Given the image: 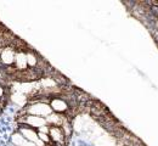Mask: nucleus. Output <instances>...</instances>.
<instances>
[{
    "label": "nucleus",
    "mask_w": 158,
    "mask_h": 146,
    "mask_svg": "<svg viewBox=\"0 0 158 146\" xmlns=\"http://www.w3.org/2000/svg\"><path fill=\"white\" fill-rule=\"evenodd\" d=\"M52 113V110L50 107L49 102L39 101V100H31L29 104L23 108V115H32V116H38V117H49Z\"/></svg>",
    "instance_id": "nucleus-1"
},
{
    "label": "nucleus",
    "mask_w": 158,
    "mask_h": 146,
    "mask_svg": "<svg viewBox=\"0 0 158 146\" xmlns=\"http://www.w3.org/2000/svg\"><path fill=\"white\" fill-rule=\"evenodd\" d=\"M17 49L14 45H6L0 50V63L5 67H12L15 63Z\"/></svg>",
    "instance_id": "nucleus-2"
},
{
    "label": "nucleus",
    "mask_w": 158,
    "mask_h": 146,
    "mask_svg": "<svg viewBox=\"0 0 158 146\" xmlns=\"http://www.w3.org/2000/svg\"><path fill=\"white\" fill-rule=\"evenodd\" d=\"M49 104H50L52 112L59 113V115H63L71 110V105L68 102V100H66L63 96H59V95L52 96L50 99Z\"/></svg>",
    "instance_id": "nucleus-3"
},
{
    "label": "nucleus",
    "mask_w": 158,
    "mask_h": 146,
    "mask_svg": "<svg viewBox=\"0 0 158 146\" xmlns=\"http://www.w3.org/2000/svg\"><path fill=\"white\" fill-rule=\"evenodd\" d=\"M21 124H26L35 130H39L41 127L44 125H48L46 123V118L44 117H38V116H32V115H24V116H21L20 119Z\"/></svg>",
    "instance_id": "nucleus-4"
},
{
    "label": "nucleus",
    "mask_w": 158,
    "mask_h": 146,
    "mask_svg": "<svg viewBox=\"0 0 158 146\" xmlns=\"http://www.w3.org/2000/svg\"><path fill=\"white\" fill-rule=\"evenodd\" d=\"M49 136L51 139V143L55 144V146H64L66 141H67V135L61 127L50 125Z\"/></svg>",
    "instance_id": "nucleus-5"
},
{
    "label": "nucleus",
    "mask_w": 158,
    "mask_h": 146,
    "mask_svg": "<svg viewBox=\"0 0 158 146\" xmlns=\"http://www.w3.org/2000/svg\"><path fill=\"white\" fill-rule=\"evenodd\" d=\"M14 67L16 72H26L28 69V62H27V55H26V49H17L16 57H15V63Z\"/></svg>",
    "instance_id": "nucleus-6"
},
{
    "label": "nucleus",
    "mask_w": 158,
    "mask_h": 146,
    "mask_svg": "<svg viewBox=\"0 0 158 146\" xmlns=\"http://www.w3.org/2000/svg\"><path fill=\"white\" fill-rule=\"evenodd\" d=\"M17 131H20L21 134H22V136L27 141L35 143L39 139L38 138V130H35V129H33V128H31V127H28V125L26 124H20V128H19Z\"/></svg>",
    "instance_id": "nucleus-7"
},
{
    "label": "nucleus",
    "mask_w": 158,
    "mask_h": 146,
    "mask_svg": "<svg viewBox=\"0 0 158 146\" xmlns=\"http://www.w3.org/2000/svg\"><path fill=\"white\" fill-rule=\"evenodd\" d=\"M26 55H27L28 68H31V69H35V68H38L40 61H41V59L39 57V55H38L34 50H32V49H27V50H26Z\"/></svg>",
    "instance_id": "nucleus-8"
},
{
    "label": "nucleus",
    "mask_w": 158,
    "mask_h": 146,
    "mask_svg": "<svg viewBox=\"0 0 158 146\" xmlns=\"http://www.w3.org/2000/svg\"><path fill=\"white\" fill-rule=\"evenodd\" d=\"M64 118L66 116L63 115H59V113H55L52 112L49 117H46V123L48 125H55V127H62L63 122H64Z\"/></svg>",
    "instance_id": "nucleus-9"
},
{
    "label": "nucleus",
    "mask_w": 158,
    "mask_h": 146,
    "mask_svg": "<svg viewBox=\"0 0 158 146\" xmlns=\"http://www.w3.org/2000/svg\"><path fill=\"white\" fill-rule=\"evenodd\" d=\"M26 141L27 140L22 136V134H21L20 131H15L10 136V144H11V146H23Z\"/></svg>",
    "instance_id": "nucleus-10"
},
{
    "label": "nucleus",
    "mask_w": 158,
    "mask_h": 146,
    "mask_svg": "<svg viewBox=\"0 0 158 146\" xmlns=\"http://www.w3.org/2000/svg\"><path fill=\"white\" fill-rule=\"evenodd\" d=\"M11 100L15 102L16 105H24L27 101H29V99L27 98V95L22 94L20 91H16L11 95Z\"/></svg>",
    "instance_id": "nucleus-11"
},
{
    "label": "nucleus",
    "mask_w": 158,
    "mask_h": 146,
    "mask_svg": "<svg viewBox=\"0 0 158 146\" xmlns=\"http://www.w3.org/2000/svg\"><path fill=\"white\" fill-rule=\"evenodd\" d=\"M38 138H39V140H41L43 143H45L46 145H48V144H52V143H51V139H50V136H49V134H44V133H39V131H38Z\"/></svg>",
    "instance_id": "nucleus-12"
},
{
    "label": "nucleus",
    "mask_w": 158,
    "mask_h": 146,
    "mask_svg": "<svg viewBox=\"0 0 158 146\" xmlns=\"http://www.w3.org/2000/svg\"><path fill=\"white\" fill-rule=\"evenodd\" d=\"M38 131H39V133H44V134H49V131H50V125H44V127H41Z\"/></svg>",
    "instance_id": "nucleus-13"
},
{
    "label": "nucleus",
    "mask_w": 158,
    "mask_h": 146,
    "mask_svg": "<svg viewBox=\"0 0 158 146\" xmlns=\"http://www.w3.org/2000/svg\"><path fill=\"white\" fill-rule=\"evenodd\" d=\"M4 95H5V88H4V85L0 83V99H2L4 98Z\"/></svg>",
    "instance_id": "nucleus-14"
},
{
    "label": "nucleus",
    "mask_w": 158,
    "mask_h": 146,
    "mask_svg": "<svg viewBox=\"0 0 158 146\" xmlns=\"http://www.w3.org/2000/svg\"><path fill=\"white\" fill-rule=\"evenodd\" d=\"M23 146H37V145H35V143H32V141H26Z\"/></svg>",
    "instance_id": "nucleus-15"
},
{
    "label": "nucleus",
    "mask_w": 158,
    "mask_h": 146,
    "mask_svg": "<svg viewBox=\"0 0 158 146\" xmlns=\"http://www.w3.org/2000/svg\"><path fill=\"white\" fill-rule=\"evenodd\" d=\"M46 146H48V145H46ZM50 146H52V145H50Z\"/></svg>",
    "instance_id": "nucleus-16"
}]
</instances>
